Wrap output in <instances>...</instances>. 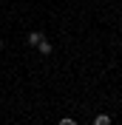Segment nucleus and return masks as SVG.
<instances>
[{
  "label": "nucleus",
  "instance_id": "4",
  "mask_svg": "<svg viewBox=\"0 0 122 125\" xmlns=\"http://www.w3.org/2000/svg\"><path fill=\"white\" fill-rule=\"evenodd\" d=\"M60 125H77V119H71V117H62V119H60Z\"/></svg>",
  "mask_w": 122,
  "mask_h": 125
},
{
  "label": "nucleus",
  "instance_id": "2",
  "mask_svg": "<svg viewBox=\"0 0 122 125\" xmlns=\"http://www.w3.org/2000/svg\"><path fill=\"white\" fill-rule=\"evenodd\" d=\"M37 48H40V51H43V54H51V43H48L46 37H43V40H40V43H37Z\"/></svg>",
  "mask_w": 122,
  "mask_h": 125
},
{
  "label": "nucleus",
  "instance_id": "1",
  "mask_svg": "<svg viewBox=\"0 0 122 125\" xmlns=\"http://www.w3.org/2000/svg\"><path fill=\"white\" fill-rule=\"evenodd\" d=\"M94 125H111V117L108 114H97L94 117Z\"/></svg>",
  "mask_w": 122,
  "mask_h": 125
},
{
  "label": "nucleus",
  "instance_id": "3",
  "mask_svg": "<svg viewBox=\"0 0 122 125\" xmlns=\"http://www.w3.org/2000/svg\"><path fill=\"white\" fill-rule=\"evenodd\" d=\"M40 40H43V31H31V34H29V43H31V46H37Z\"/></svg>",
  "mask_w": 122,
  "mask_h": 125
}]
</instances>
